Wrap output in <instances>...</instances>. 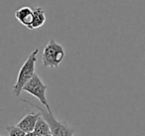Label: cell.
<instances>
[{"mask_svg": "<svg viewBox=\"0 0 145 136\" xmlns=\"http://www.w3.org/2000/svg\"><path fill=\"white\" fill-rule=\"evenodd\" d=\"M39 53V49H35L27 58L24 64L21 66L19 73L17 75V80L14 86H12V92L15 96H19L25 84L34 76L35 75V66L37 62V55Z\"/></svg>", "mask_w": 145, "mask_h": 136, "instance_id": "1", "label": "cell"}, {"mask_svg": "<svg viewBox=\"0 0 145 136\" xmlns=\"http://www.w3.org/2000/svg\"><path fill=\"white\" fill-rule=\"evenodd\" d=\"M24 103L28 104L30 106H33V107L37 108L40 111L42 117L44 118L47 121V123L49 124V127H50L51 130V134L53 136H74V133H75V129L71 126H69L67 123L62 121H59L56 117L54 116L53 113H49L46 110V108H42L40 106L36 105V104L32 103V102L28 101L27 99H22L21 100Z\"/></svg>", "mask_w": 145, "mask_h": 136, "instance_id": "2", "label": "cell"}, {"mask_svg": "<svg viewBox=\"0 0 145 136\" xmlns=\"http://www.w3.org/2000/svg\"><path fill=\"white\" fill-rule=\"evenodd\" d=\"M65 58V49L62 45L55 42L53 39L49 41L48 45L42 53V62L45 67L57 69Z\"/></svg>", "mask_w": 145, "mask_h": 136, "instance_id": "3", "label": "cell"}, {"mask_svg": "<svg viewBox=\"0 0 145 136\" xmlns=\"http://www.w3.org/2000/svg\"><path fill=\"white\" fill-rule=\"evenodd\" d=\"M47 90H48L47 86L43 82V80H41L39 75L37 74H35L34 76L23 88L24 92H28L31 95L35 96L41 102V104L46 108V110L49 113H53L52 109H51V106L49 105L48 100H47V96H46Z\"/></svg>", "mask_w": 145, "mask_h": 136, "instance_id": "4", "label": "cell"}, {"mask_svg": "<svg viewBox=\"0 0 145 136\" xmlns=\"http://www.w3.org/2000/svg\"><path fill=\"white\" fill-rule=\"evenodd\" d=\"M41 116L40 113H35V112H29L28 114L24 116L19 122L16 124L20 129H22L24 132L29 133V132L34 131V128L36 126V123L38 121L39 117Z\"/></svg>", "mask_w": 145, "mask_h": 136, "instance_id": "5", "label": "cell"}, {"mask_svg": "<svg viewBox=\"0 0 145 136\" xmlns=\"http://www.w3.org/2000/svg\"><path fill=\"white\" fill-rule=\"evenodd\" d=\"M15 18L18 20L20 24L24 25L29 29L33 18V9L29 6H23L16 10L15 12Z\"/></svg>", "mask_w": 145, "mask_h": 136, "instance_id": "6", "label": "cell"}, {"mask_svg": "<svg viewBox=\"0 0 145 136\" xmlns=\"http://www.w3.org/2000/svg\"><path fill=\"white\" fill-rule=\"evenodd\" d=\"M46 22V15H45V11L41 7H36L33 9V18L32 23H31L29 29L30 30H35L40 27H42Z\"/></svg>", "mask_w": 145, "mask_h": 136, "instance_id": "7", "label": "cell"}, {"mask_svg": "<svg viewBox=\"0 0 145 136\" xmlns=\"http://www.w3.org/2000/svg\"><path fill=\"white\" fill-rule=\"evenodd\" d=\"M33 132L38 136H45V135H48V134H51V130H50V127H49V124L47 123L46 120L42 117V115L39 117Z\"/></svg>", "mask_w": 145, "mask_h": 136, "instance_id": "8", "label": "cell"}, {"mask_svg": "<svg viewBox=\"0 0 145 136\" xmlns=\"http://www.w3.org/2000/svg\"><path fill=\"white\" fill-rule=\"evenodd\" d=\"M6 130L8 132V136H25L26 135V132H24L22 129L18 127L17 125H7Z\"/></svg>", "mask_w": 145, "mask_h": 136, "instance_id": "9", "label": "cell"}, {"mask_svg": "<svg viewBox=\"0 0 145 136\" xmlns=\"http://www.w3.org/2000/svg\"><path fill=\"white\" fill-rule=\"evenodd\" d=\"M25 136H38V135H36L34 132H29V133H26V135Z\"/></svg>", "mask_w": 145, "mask_h": 136, "instance_id": "10", "label": "cell"}, {"mask_svg": "<svg viewBox=\"0 0 145 136\" xmlns=\"http://www.w3.org/2000/svg\"><path fill=\"white\" fill-rule=\"evenodd\" d=\"M45 136H53L52 134H48V135H45Z\"/></svg>", "mask_w": 145, "mask_h": 136, "instance_id": "11", "label": "cell"}, {"mask_svg": "<svg viewBox=\"0 0 145 136\" xmlns=\"http://www.w3.org/2000/svg\"><path fill=\"white\" fill-rule=\"evenodd\" d=\"M0 111H1V109H0Z\"/></svg>", "mask_w": 145, "mask_h": 136, "instance_id": "12", "label": "cell"}, {"mask_svg": "<svg viewBox=\"0 0 145 136\" xmlns=\"http://www.w3.org/2000/svg\"><path fill=\"white\" fill-rule=\"evenodd\" d=\"M0 136H1V135H0Z\"/></svg>", "mask_w": 145, "mask_h": 136, "instance_id": "13", "label": "cell"}]
</instances>
